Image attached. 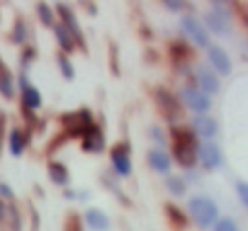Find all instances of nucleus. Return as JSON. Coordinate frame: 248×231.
Wrapping results in <instances>:
<instances>
[{"label":"nucleus","instance_id":"nucleus-18","mask_svg":"<svg viewBox=\"0 0 248 231\" xmlns=\"http://www.w3.org/2000/svg\"><path fill=\"white\" fill-rule=\"evenodd\" d=\"M49 178H51L56 185H68V180H71V173H68V168H66L63 163H59V161H51V163H49Z\"/></svg>","mask_w":248,"mask_h":231},{"label":"nucleus","instance_id":"nucleus-14","mask_svg":"<svg viewBox=\"0 0 248 231\" xmlns=\"http://www.w3.org/2000/svg\"><path fill=\"white\" fill-rule=\"evenodd\" d=\"M56 10L61 13V20H63L61 25H63V27H66V30L71 32V37H73V39H76V42H78V44L83 46V30H80V25H78V20L73 17V13H71V8H68V5H56Z\"/></svg>","mask_w":248,"mask_h":231},{"label":"nucleus","instance_id":"nucleus-25","mask_svg":"<svg viewBox=\"0 0 248 231\" xmlns=\"http://www.w3.org/2000/svg\"><path fill=\"white\" fill-rule=\"evenodd\" d=\"M34 56H37L34 49H25V54H22V73H27V68H30V63H32Z\"/></svg>","mask_w":248,"mask_h":231},{"label":"nucleus","instance_id":"nucleus-13","mask_svg":"<svg viewBox=\"0 0 248 231\" xmlns=\"http://www.w3.org/2000/svg\"><path fill=\"white\" fill-rule=\"evenodd\" d=\"M146 161H149V166H151L156 173H161V175H168V173H170L173 158L168 156V151H163V149H151V151L146 154Z\"/></svg>","mask_w":248,"mask_h":231},{"label":"nucleus","instance_id":"nucleus-29","mask_svg":"<svg viewBox=\"0 0 248 231\" xmlns=\"http://www.w3.org/2000/svg\"><path fill=\"white\" fill-rule=\"evenodd\" d=\"M149 134H151V139H156V141H158V144H163V141H166V137H163V134H161V129H158V127H154V129H151V132H149Z\"/></svg>","mask_w":248,"mask_h":231},{"label":"nucleus","instance_id":"nucleus-20","mask_svg":"<svg viewBox=\"0 0 248 231\" xmlns=\"http://www.w3.org/2000/svg\"><path fill=\"white\" fill-rule=\"evenodd\" d=\"M166 187H168V192H173L175 197L185 195V190H187V185H185V180H183L180 175H166Z\"/></svg>","mask_w":248,"mask_h":231},{"label":"nucleus","instance_id":"nucleus-11","mask_svg":"<svg viewBox=\"0 0 248 231\" xmlns=\"http://www.w3.org/2000/svg\"><path fill=\"white\" fill-rule=\"evenodd\" d=\"M105 149V134L100 132V127L95 124H88L83 129V151L88 154H100Z\"/></svg>","mask_w":248,"mask_h":231},{"label":"nucleus","instance_id":"nucleus-19","mask_svg":"<svg viewBox=\"0 0 248 231\" xmlns=\"http://www.w3.org/2000/svg\"><path fill=\"white\" fill-rule=\"evenodd\" d=\"M54 37H56V42H59V46L63 51H73L76 49V39L71 37V32L63 25H54Z\"/></svg>","mask_w":248,"mask_h":231},{"label":"nucleus","instance_id":"nucleus-16","mask_svg":"<svg viewBox=\"0 0 248 231\" xmlns=\"http://www.w3.org/2000/svg\"><path fill=\"white\" fill-rule=\"evenodd\" d=\"M8 144H10V154L17 158V156H22L25 154V149H27V132L25 129H10V139H8Z\"/></svg>","mask_w":248,"mask_h":231},{"label":"nucleus","instance_id":"nucleus-15","mask_svg":"<svg viewBox=\"0 0 248 231\" xmlns=\"http://www.w3.org/2000/svg\"><path fill=\"white\" fill-rule=\"evenodd\" d=\"M83 219H85L88 229H93V231H109V224H112L102 209H88Z\"/></svg>","mask_w":248,"mask_h":231},{"label":"nucleus","instance_id":"nucleus-10","mask_svg":"<svg viewBox=\"0 0 248 231\" xmlns=\"http://www.w3.org/2000/svg\"><path fill=\"white\" fill-rule=\"evenodd\" d=\"M207 61H209V66L217 71V76H231V71H233L229 54H226L221 46H217V44H209V46H207Z\"/></svg>","mask_w":248,"mask_h":231},{"label":"nucleus","instance_id":"nucleus-22","mask_svg":"<svg viewBox=\"0 0 248 231\" xmlns=\"http://www.w3.org/2000/svg\"><path fill=\"white\" fill-rule=\"evenodd\" d=\"M37 15H39L42 25H46V27H54V10H51V5H46V3H39V5H37Z\"/></svg>","mask_w":248,"mask_h":231},{"label":"nucleus","instance_id":"nucleus-9","mask_svg":"<svg viewBox=\"0 0 248 231\" xmlns=\"http://www.w3.org/2000/svg\"><path fill=\"white\" fill-rule=\"evenodd\" d=\"M183 100H185V105L195 112V114H207L209 112V107H212V97L209 95H204L202 90H197V88H183Z\"/></svg>","mask_w":248,"mask_h":231},{"label":"nucleus","instance_id":"nucleus-28","mask_svg":"<svg viewBox=\"0 0 248 231\" xmlns=\"http://www.w3.org/2000/svg\"><path fill=\"white\" fill-rule=\"evenodd\" d=\"M163 8L170 10V13H178V10H183V8H187V5H185V3H163Z\"/></svg>","mask_w":248,"mask_h":231},{"label":"nucleus","instance_id":"nucleus-21","mask_svg":"<svg viewBox=\"0 0 248 231\" xmlns=\"http://www.w3.org/2000/svg\"><path fill=\"white\" fill-rule=\"evenodd\" d=\"M56 66L61 68V73H63L66 80H73L76 71H73V63H71V59H68L66 54H59V56H56Z\"/></svg>","mask_w":248,"mask_h":231},{"label":"nucleus","instance_id":"nucleus-27","mask_svg":"<svg viewBox=\"0 0 248 231\" xmlns=\"http://www.w3.org/2000/svg\"><path fill=\"white\" fill-rule=\"evenodd\" d=\"M236 192H238V200H241V204L246 207V183H243V180H238V183H236Z\"/></svg>","mask_w":248,"mask_h":231},{"label":"nucleus","instance_id":"nucleus-23","mask_svg":"<svg viewBox=\"0 0 248 231\" xmlns=\"http://www.w3.org/2000/svg\"><path fill=\"white\" fill-rule=\"evenodd\" d=\"M10 39H13L15 44H25V42H27V25H25L22 20H15V27H13Z\"/></svg>","mask_w":248,"mask_h":231},{"label":"nucleus","instance_id":"nucleus-5","mask_svg":"<svg viewBox=\"0 0 248 231\" xmlns=\"http://www.w3.org/2000/svg\"><path fill=\"white\" fill-rule=\"evenodd\" d=\"M17 85H20V100H22L25 112H37L42 107V92H39V88L30 83L27 73H20L17 76Z\"/></svg>","mask_w":248,"mask_h":231},{"label":"nucleus","instance_id":"nucleus-24","mask_svg":"<svg viewBox=\"0 0 248 231\" xmlns=\"http://www.w3.org/2000/svg\"><path fill=\"white\" fill-rule=\"evenodd\" d=\"M214 231H238V224L231 216H221V219H217Z\"/></svg>","mask_w":248,"mask_h":231},{"label":"nucleus","instance_id":"nucleus-17","mask_svg":"<svg viewBox=\"0 0 248 231\" xmlns=\"http://www.w3.org/2000/svg\"><path fill=\"white\" fill-rule=\"evenodd\" d=\"M0 95L8 97V100L15 95V80H13V73H10V68L5 66L3 59H0Z\"/></svg>","mask_w":248,"mask_h":231},{"label":"nucleus","instance_id":"nucleus-8","mask_svg":"<svg viewBox=\"0 0 248 231\" xmlns=\"http://www.w3.org/2000/svg\"><path fill=\"white\" fill-rule=\"evenodd\" d=\"M190 132L195 134V137H200V139H204V141H212L217 134H219V122L214 120V117H209V114H195L192 117V122H190Z\"/></svg>","mask_w":248,"mask_h":231},{"label":"nucleus","instance_id":"nucleus-7","mask_svg":"<svg viewBox=\"0 0 248 231\" xmlns=\"http://www.w3.org/2000/svg\"><path fill=\"white\" fill-rule=\"evenodd\" d=\"M112 168L119 178H129L132 175V158H129V141H122L109 151Z\"/></svg>","mask_w":248,"mask_h":231},{"label":"nucleus","instance_id":"nucleus-2","mask_svg":"<svg viewBox=\"0 0 248 231\" xmlns=\"http://www.w3.org/2000/svg\"><path fill=\"white\" fill-rule=\"evenodd\" d=\"M197 137L190 129H175L173 132V156L180 166L192 168L195 166V156H197Z\"/></svg>","mask_w":248,"mask_h":231},{"label":"nucleus","instance_id":"nucleus-30","mask_svg":"<svg viewBox=\"0 0 248 231\" xmlns=\"http://www.w3.org/2000/svg\"><path fill=\"white\" fill-rule=\"evenodd\" d=\"M5 216H8V204L0 200V221H5Z\"/></svg>","mask_w":248,"mask_h":231},{"label":"nucleus","instance_id":"nucleus-1","mask_svg":"<svg viewBox=\"0 0 248 231\" xmlns=\"http://www.w3.org/2000/svg\"><path fill=\"white\" fill-rule=\"evenodd\" d=\"M187 214H190V219H192L197 226L209 229V226H214L217 219H219V204H217L209 195L200 192V195H192V197H190V202H187Z\"/></svg>","mask_w":248,"mask_h":231},{"label":"nucleus","instance_id":"nucleus-4","mask_svg":"<svg viewBox=\"0 0 248 231\" xmlns=\"http://www.w3.org/2000/svg\"><path fill=\"white\" fill-rule=\"evenodd\" d=\"M180 30L185 32V37L195 44V46H209V32L204 30V25L197 20V17H192V15H183V20H180Z\"/></svg>","mask_w":248,"mask_h":231},{"label":"nucleus","instance_id":"nucleus-6","mask_svg":"<svg viewBox=\"0 0 248 231\" xmlns=\"http://www.w3.org/2000/svg\"><path fill=\"white\" fill-rule=\"evenodd\" d=\"M195 158L202 163L204 170H217V168L224 166V154H221L219 144H214V141H202L197 146V156Z\"/></svg>","mask_w":248,"mask_h":231},{"label":"nucleus","instance_id":"nucleus-12","mask_svg":"<svg viewBox=\"0 0 248 231\" xmlns=\"http://www.w3.org/2000/svg\"><path fill=\"white\" fill-rule=\"evenodd\" d=\"M197 83H200V88L197 90H202L204 95H217L219 90H221V80H219V76L217 73H212V71H207V68H200L197 71Z\"/></svg>","mask_w":248,"mask_h":231},{"label":"nucleus","instance_id":"nucleus-26","mask_svg":"<svg viewBox=\"0 0 248 231\" xmlns=\"http://www.w3.org/2000/svg\"><path fill=\"white\" fill-rule=\"evenodd\" d=\"M0 197H5V200H13L15 195H13V187L8 185V183H0Z\"/></svg>","mask_w":248,"mask_h":231},{"label":"nucleus","instance_id":"nucleus-3","mask_svg":"<svg viewBox=\"0 0 248 231\" xmlns=\"http://www.w3.org/2000/svg\"><path fill=\"white\" fill-rule=\"evenodd\" d=\"M204 30L209 32H214V34H221V37H226L229 34V30H231V15L226 13V5L224 3H212L209 5V13L204 15Z\"/></svg>","mask_w":248,"mask_h":231}]
</instances>
